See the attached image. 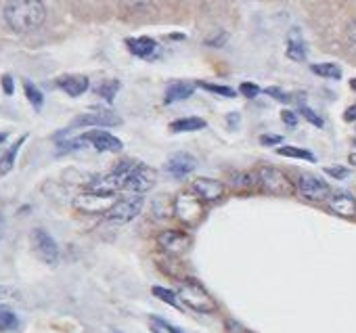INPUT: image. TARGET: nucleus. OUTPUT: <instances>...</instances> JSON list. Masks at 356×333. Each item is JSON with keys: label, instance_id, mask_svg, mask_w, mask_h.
<instances>
[{"label": "nucleus", "instance_id": "obj_1", "mask_svg": "<svg viewBox=\"0 0 356 333\" xmlns=\"http://www.w3.org/2000/svg\"><path fill=\"white\" fill-rule=\"evenodd\" d=\"M46 19L42 0H9L5 7V21L15 34L36 32Z\"/></svg>", "mask_w": 356, "mask_h": 333}, {"label": "nucleus", "instance_id": "obj_2", "mask_svg": "<svg viewBox=\"0 0 356 333\" xmlns=\"http://www.w3.org/2000/svg\"><path fill=\"white\" fill-rule=\"evenodd\" d=\"M174 203V216L182 222V225L195 227L203 218V201L193 191H180L172 199Z\"/></svg>", "mask_w": 356, "mask_h": 333}, {"label": "nucleus", "instance_id": "obj_3", "mask_svg": "<svg viewBox=\"0 0 356 333\" xmlns=\"http://www.w3.org/2000/svg\"><path fill=\"white\" fill-rule=\"evenodd\" d=\"M120 199L118 193H96V191H84L74 197V208L86 214H107L114 203Z\"/></svg>", "mask_w": 356, "mask_h": 333}, {"label": "nucleus", "instance_id": "obj_4", "mask_svg": "<svg viewBox=\"0 0 356 333\" xmlns=\"http://www.w3.org/2000/svg\"><path fill=\"white\" fill-rule=\"evenodd\" d=\"M256 174H258L260 189L266 191V193H273V195H289L295 189V185L281 170L273 168V165H260Z\"/></svg>", "mask_w": 356, "mask_h": 333}, {"label": "nucleus", "instance_id": "obj_5", "mask_svg": "<svg viewBox=\"0 0 356 333\" xmlns=\"http://www.w3.org/2000/svg\"><path fill=\"white\" fill-rule=\"evenodd\" d=\"M176 296L191 310H197V312H214L216 310V302L212 300V296L195 283H182L178 287Z\"/></svg>", "mask_w": 356, "mask_h": 333}, {"label": "nucleus", "instance_id": "obj_6", "mask_svg": "<svg viewBox=\"0 0 356 333\" xmlns=\"http://www.w3.org/2000/svg\"><path fill=\"white\" fill-rule=\"evenodd\" d=\"M143 205H145V195L128 193L114 203V208L107 212V218L112 222H120V225H124V222H130L140 214Z\"/></svg>", "mask_w": 356, "mask_h": 333}, {"label": "nucleus", "instance_id": "obj_7", "mask_svg": "<svg viewBox=\"0 0 356 333\" xmlns=\"http://www.w3.org/2000/svg\"><path fill=\"white\" fill-rule=\"evenodd\" d=\"M295 193L302 199L319 203V201L329 199V185L323 179L315 176V174H302L295 181Z\"/></svg>", "mask_w": 356, "mask_h": 333}, {"label": "nucleus", "instance_id": "obj_8", "mask_svg": "<svg viewBox=\"0 0 356 333\" xmlns=\"http://www.w3.org/2000/svg\"><path fill=\"white\" fill-rule=\"evenodd\" d=\"M156 181H158V172L154 168H149L147 163H136L134 170L130 172V176L126 181V185H124V191L145 195L147 191L156 187Z\"/></svg>", "mask_w": 356, "mask_h": 333}, {"label": "nucleus", "instance_id": "obj_9", "mask_svg": "<svg viewBox=\"0 0 356 333\" xmlns=\"http://www.w3.org/2000/svg\"><path fill=\"white\" fill-rule=\"evenodd\" d=\"M32 245H34V252L38 254V258L46 264H57L59 260V248L55 243V239L50 237L46 231L42 229H36L32 233Z\"/></svg>", "mask_w": 356, "mask_h": 333}, {"label": "nucleus", "instance_id": "obj_10", "mask_svg": "<svg viewBox=\"0 0 356 333\" xmlns=\"http://www.w3.org/2000/svg\"><path fill=\"white\" fill-rule=\"evenodd\" d=\"M84 143L92 145L96 151H109V153H118L122 151V141L118 137H114L112 132L107 130H101V128H94V130H88L80 137Z\"/></svg>", "mask_w": 356, "mask_h": 333}, {"label": "nucleus", "instance_id": "obj_11", "mask_svg": "<svg viewBox=\"0 0 356 333\" xmlns=\"http://www.w3.org/2000/svg\"><path fill=\"white\" fill-rule=\"evenodd\" d=\"M166 172L170 174V176H174V179H185V176H189L195 168H197V159L191 155V153H187V151H178V153H174V155H170L168 157V161H166Z\"/></svg>", "mask_w": 356, "mask_h": 333}, {"label": "nucleus", "instance_id": "obj_12", "mask_svg": "<svg viewBox=\"0 0 356 333\" xmlns=\"http://www.w3.org/2000/svg\"><path fill=\"white\" fill-rule=\"evenodd\" d=\"M158 243L170 256H180L191 248V237L185 231H164L160 233Z\"/></svg>", "mask_w": 356, "mask_h": 333}, {"label": "nucleus", "instance_id": "obj_13", "mask_svg": "<svg viewBox=\"0 0 356 333\" xmlns=\"http://www.w3.org/2000/svg\"><path fill=\"white\" fill-rule=\"evenodd\" d=\"M122 120L112 114L107 109H96V111H90V114H84L80 118H76L72 122V128H84V126H120Z\"/></svg>", "mask_w": 356, "mask_h": 333}, {"label": "nucleus", "instance_id": "obj_14", "mask_svg": "<svg viewBox=\"0 0 356 333\" xmlns=\"http://www.w3.org/2000/svg\"><path fill=\"white\" fill-rule=\"evenodd\" d=\"M191 191L201 199V201H218L224 195V183L216 179H195L191 183Z\"/></svg>", "mask_w": 356, "mask_h": 333}, {"label": "nucleus", "instance_id": "obj_15", "mask_svg": "<svg viewBox=\"0 0 356 333\" xmlns=\"http://www.w3.org/2000/svg\"><path fill=\"white\" fill-rule=\"evenodd\" d=\"M57 86H59L63 92H67L70 97H80V94H84V92L88 90L90 82H88L86 76L67 74V76H61V78L57 80Z\"/></svg>", "mask_w": 356, "mask_h": 333}, {"label": "nucleus", "instance_id": "obj_16", "mask_svg": "<svg viewBox=\"0 0 356 333\" xmlns=\"http://www.w3.org/2000/svg\"><path fill=\"white\" fill-rule=\"evenodd\" d=\"M329 210L342 218H354L356 216V199L346 193H337L329 197Z\"/></svg>", "mask_w": 356, "mask_h": 333}, {"label": "nucleus", "instance_id": "obj_17", "mask_svg": "<svg viewBox=\"0 0 356 333\" xmlns=\"http://www.w3.org/2000/svg\"><path fill=\"white\" fill-rule=\"evenodd\" d=\"M126 46L128 50L134 54V57H140V59H149L151 54L158 50V42L149 36H140V38H128L126 40Z\"/></svg>", "mask_w": 356, "mask_h": 333}, {"label": "nucleus", "instance_id": "obj_18", "mask_svg": "<svg viewBox=\"0 0 356 333\" xmlns=\"http://www.w3.org/2000/svg\"><path fill=\"white\" fill-rule=\"evenodd\" d=\"M287 57L291 61H304L306 59V42H304L300 30H291L287 36Z\"/></svg>", "mask_w": 356, "mask_h": 333}, {"label": "nucleus", "instance_id": "obj_19", "mask_svg": "<svg viewBox=\"0 0 356 333\" xmlns=\"http://www.w3.org/2000/svg\"><path fill=\"white\" fill-rule=\"evenodd\" d=\"M25 139H28V137H21L15 145H11V147L3 153V157H0V176H7V174L13 170L15 159H17V153H19L21 145L25 143Z\"/></svg>", "mask_w": 356, "mask_h": 333}, {"label": "nucleus", "instance_id": "obj_20", "mask_svg": "<svg viewBox=\"0 0 356 333\" xmlns=\"http://www.w3.org/2000/svg\"><path fill=\"white\" fill-rule=\"evenodd\" d=\"M195 92V84L191 82H174L168 86L166 90V103H176V101H185Z\"/></svg>", "mask_w": 356, "mask_h": 333}, {"label": "nucleus", "instance_id": "obj_21", "mask_svg": "<svg viewBox=\"0 0 356 333\" xmlns=\"http://www.w3.org/2000/svg\"><path fill=\"white\" fill-rule=\"evenodd\" d=\"M208 124L206 120L201 118H182V120H176L170 124V130L172 132H197V130H203Z\"/></svg>", "mask_w": 356, "mask_h": 333}, {"label": "nucleus", "instance_id": "obj_22", "mask_svg": "<svg viewBox=\"0 0 356 333\" xmlns=\"http://www.w3.org/2000/svg\"><path fill=\"white\" fill-rule=\"evenodd\" d=\"M317 76H321V78H331V80H339L342 78V70H339V65H335V63H317V65H313L311 68Z\"/></svg>", "mask_w": 356, "mask_h": 333}, {"label": "nucleus", "instance_id": "obj_23", "mask_svg": "<svg viewBox=\"0 0 356 333\" xmlns=\"http://www.w3.org/2000/svg\"><path fill=\"white\" fill-rule=\"evenodd\" d=\"M19 325L15 312L7 306H0V331H13Z\"/></svg>", "mask_w": 356, "mask_h": 333}, {"label": "nucleus", "instance_id": "obj_24", "mask_svg": "<svg viewBox=\"0 0 356 333\" xmlns=\"http://www.w3.org/2000/svg\"><path fill=\"white\" fill-rule=\"evenodd\" d=\"M23 90H25V97H28V101L32 103V107H34V109H42L44 97H42V92H40L30 80H23Z\"/></svg>", "mask_w": 356, "mask_h": 333}, {"label": "nucleus", "instance_id": "obj_25", "mask_svg": "<svg viewBox=\"0 0 356 333\" xmlns=\"http://www.w3.org/2000/svg\"><path fill=\"white\" fill-rule=\"evenodd\" d=\"M279 155L283 157H295V159H308V161H315V155L306 149H300V147H279L277 149Z\"/></svg>", "mask_w": 356, "mask_h": 333}, {"label": "nucleus", "instance_id": "obj_26", "mask_svg": "<svg viewBox=\"0 0 356 333\" xmlns=\"http://www.w3.org/2000/svg\"><path fill=\"white\" fill-rule=\"evenodd\" d=\"M120 90V82L118 80H109V82H103L98 88H96V92L103 97L105 101H114L116 99V92Z\"/></svg>", "mask_w": 356, "mask_h": 333}, {"label": "nucleus", "instance_id": "obj_27", "mask_svg": "<svg viewBox=\"0 0 356 333\" xmlns=\"http://www.w3.org/2000/svg\"><path fill=\"white\" fill-rule=\"evenodd\" d=\"M199 86L210 90V92H214V94H220V97H229V99L235 97V90L229 88V86H218V84H208V82H199Z\"/></svg>", "mask_w": 356, "mask_h": 333}, {"label": "nucleus", "instance_id": "obj_28", "mask_svg": "<svg viewBox=\"0 0 356 333\" xmlns=\"http://www.w3.org/2000/svg\"><path fill=\"white\" fill-rule=\"evenodd\" d=\"M154 296L162 298L164 302H168L172 306H178V296L172 294V292H168V290H164V287H154Z\"/></svg>", "mask_w": 356, "mask_h": 333}, {"label": "nucleus", "instance_id": "obj_29", "mask_svg": "<svg viewBox=\"0 0 356 333\" xmlns=\"http://www.w3.org/2000/svg\"><path fill=\"white\" fill-rule=\"evenodd\" d=\"M239 92H241L243 97H247V99H253V97H258L260 88H258V84H253V82H241Z\"/></svg>", "mask_w": 356, "mask_h": 333}, {"label": "nucleus", "instance_id": "obj_30", "mask_svg": "<svg viewBox=\"0 0 356 333\" xmlns=\"http://www.w3.org/2000/svg\"><path fill=\"white\" fill-rule=\"evenodd\" d=\"M300 111H302V116L306 118V120H308L311 124H315V126H319V128L323 126V120H321V118H319V116L315 114L313 109H308L306 105H302V107H300Z\"/></svg>", "mask_w": 356, "mask_h": 333}, {"label": "nucleus", "instance_id": "obj_31", "mask_svg": "<svg viewBox=\"0 0 356 333\" xmlns=\"http://www.w3.org/2000/svg\"><path fill=\"white\" fill-rule=\"evenodd\" d=\"M325 174L333 176V179H346L348 176V168H342V165H329V168H325Z\"/></svg>", "mask_w": 356, "mask_h": 333}, {"label": "nucleus", "instance_id": "obj_32", "mask_svg": "<svg viewBox=\"0 0 356 333\" xmlns=\"http://www.w3.org/2000/svg\"><path fill=\"white\" fill-rule=\"evenodd\" d=\"M266 92H269L273 99L281 101V103H291V101H293V99H291V94H285L281 88H266Z\"/></svg>", "mask_w": 356, "mask_h": 333}, {"label": "nucleus", "instance_id": "obj_33", "mask_svg": "<svg viewBox=\"0 0 356 333\" xmlns=\"http://www.w3.org/2000/svg\"><path fill=\"white\" fill-rule=\"evenodd\" d=\"M281 120H283L287 126H291V128L297 124V116L293 114V111H289V109H285V111H283V114H281Z\"/></svg>", "mask_w": 356, "mask_h": 333}, {"label": "nucleus", "instance_id": "obj_34", "mask_svg": "<svg viewBox=\"0 0 356 333\" xmlns=\"http://www.w3.org/2000/svg\"><path fill=\"white\" fill-rule=\"evenodd\" d=\"M348 44L356 50V21L350 23V28H348Z\"/></svg>", "mask_w": 356, "mask_h": 333}, {"label": "nucleus", "instance_id": "obj_35", "mask_svg": "<svg viewBox=\"0 0 356 333\" xmlns=\"http://www.w3.org/2000/svg\"><path fill=\"white\" fill-rule=\"evenodd\" d=\"M262 145H277V143H281L283 139L279 137V134H262Z\"/></svg>", "mask_w": 356, "mask_h": 333}, {"label": "nucleus", "instance_id": "obj_36", "mask_svg": "<svg viewBox=\"0 0 356 333\" xmlns=\"http://www.w3.org/2000/svg\"><path fill=\"white\" fill-rule=\"evenodd\" d=\"M344 120H346V122H356V103H354V105H350V107L346 109Z\"/></svg>", "mask_w": 356, "mask_h": 333}, {"label": "nucleus", "instance_id": "obj_37", "mask_svg": "<svg viewBox=\"0 0 356 333\" xmlns=\"http://www.w3.org/2000/svg\"><path fill=\"white\" fill-rule=\"evenodd\" d=\"M3 88L7 94H13V78L11 76H3Z\"/></svg>", "mask_w": 356, "mask_h": 333}, {"label": "nucleus", "instance_id": "obj_38", "mask_svg": "<svg viewBox=\"0 0 356 333\" xmlns=\"http://www.w3.org/2000/svg\"><path fill=\"white\" fill-rule=\"evenodd\" d=\"M229 333H249V331H247V329H243L241 325L229 323Z\"/></svg>", "mask_w": 356, "mask_h": 333}, {"label": "nucleus", "instance_id": "obj_39", "mask_svg": "<svg viewBox=\"0 0 356 333\" xmlns=\"http://www.w3.org/2000/svg\"><path fill=\"white\" fill-rule=\"evenodd\" d=\"M3 231H5V218L0 214V237H3Z\"/></svg>", "mask_w": 356, "mask_h": 333}, {"label": "nucleus", "instance_id": "obj_40", "mask_svg": "<svg viewBox=\"0 0 356 333\" xmlns=\"http://www.w3.org/2000/svg\"><path fill=\"white\" fill-rule=\"evenodd\" d=\"M9 294H11V292H9L7 287H0V298H7Z\"/></svg>", "mask_w": 356, "mask_h": 333}, {"label": "nucleus", "instance_id": "obj_41", "mask_svg": "<svg viewBox=\"0 0 356 333\" xmlns=\"http://www.w3.org/2000/svg\"><path fill=\"white\" fill-rule=\"evenodd\" d=\"M348 159H350V163L356 168V151H354V153H350V157H348Z\"/></svg>", "mask_w": 356, "mask_h": 333}, {"label": "nucleus", "instance_id": "obj_42", "mask_svg": "<svg viewBox=\"0 0 356 333\" xmlns=\"http://www.w3.org/2000/svg\"><path fill=\"white\" fill-rule=\"evenodd\" d=\"M350 86H352V88L356 90V78H354V80H350Z\"/></svg>", "mask_w": 356, "mask_h": 333}, {"label": "nucleus", "instance_id": "obj_43", "mask_svg": "<svg viewBox=\"0 0 356 333\" xmlns=\"http://www.w3.org/2000/svg\"><path fill=\"white\" fill-rule=\"evenodd\" d=\"M5 139H7V137H5V134H0V143H3V141H5Z\"/></svg>", "mask_w": 356, "mask_h": 333}, {"label": "nucleus", "instance_id": "obj_44", "mask_svg": "<svg viewBox=\"0 0 356 333\" xmlns=\"http://www.w3.org/2000/svg\"><path fill=\"white\" fill-rule=\"evenodd\" d=\"M354 147H356V139H354Z\"/></svg>", "mask_w": 356, "mask_h": 333}]
</instances>
